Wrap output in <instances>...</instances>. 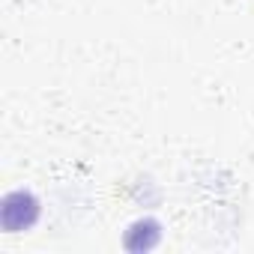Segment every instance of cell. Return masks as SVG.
Here are the masks:
<instances>
[{
  "mask_svg": "<svg viewBox=\"0 0 254 254\" xmlns=\"http://www.w3.org/2000/svg\"><path fill=\"white\" fill-rule=\"evenodd\" d=\"M39 218V197L33 191H9L0 203V224L6 233H18V230H30Z\"/></svg>",
  "mask_w": 254,
  "mask_h": 254,
  "instance_id": "cell-1",
  "label": "cell"
}]
</instances>
